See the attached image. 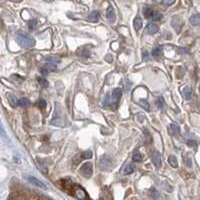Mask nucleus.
<instances>
[{"label":"nucleus","mask_w":200,"mask_h":200,"mask_svg":"<svg viewBox=\"0 0 200 200\" xmlns=\"http://www.w3.org/2000/svg\"><path fill=\"white\" fill-rule=\"evenodd\" d=\"M189 21L193 26H197V25H199L200 24V13L192 15L191 17H190Z\"/></svg>","instance_id":"obj_14"},{"label":"nucleus","mask_w":200,"mask_h":200,"mask_svg":"<svg viewBox=\"0 0 200 200\" xmlns=\"http://www.w3.org/2000/svg\"><path fill=\"white\" fill-rule=\"evenodd\" d=\"M81 157L84 158V159H90L91 157H92V152H91L90 150L88 151H85L81 154Z\"/></svg>","instance_id":"obj_28"},{"label":"nucleus","mask_w":200,"mask_h":200,"mask_svg":"<svg viewBox=\"0 0 200 200\" xmlns=\"http://www.w3.org/2000/svg\"><path fill=\"white\" fill-rule=\"evenodd\" d=\"M183 94H184V98L186 100H190L193 96V92L189 86H185L183 88Z\"/></svg>","instance_id":"obj_13"},{"label":"nucleus","mask_w":200,"mask_h":200,"mask_svg":"<svg viewBox=\"0 0 200 200\" xmlns=\"http://www.w3.org/2000/svg\"><path fill=\"white\" fill-rule=\"evenodd\" d=\"M162 53V47H160V46H158V47H156V48H154V49L152 50V52H151V54H152V56L154 57H158V56H160Z\"/></svg>","instance_id":"obj_20"},{"label":"nucleus","mask_w":200,"mask_h":200,"mask_svg":"<svg viewBox=\"0 0 200 200\" xmlns=\"http://www.w3.org/2000/svg\"><path fill=\"white\" fill-rule=\"evenodd\" d=\"M140 104H141V106L143 107L145 110H149V108H150V104H149V102L146 100H144V99L140 100Z\"/></svg>","instance_id":"obj_27"},{"label":"nucleus","mask_w":200,"mask_h":200,"mask_svg":"<svg viewBox=\"0 0 200 200\" xmlns=\"http://www.w3.org/2000/svg\"><path fill=\"white\" fill-rule=\"evenodd\" d=\"M44 61L46 63H50V64H57V63H60L61 59L57 56H48V57H45Z\"/></svg>","instance_id":"obj_12"},{"label":"nucleus","mask_w":200,"mask_h":200,"mask_svg":"<svg viewBox=\"0 0 200 200\" xmlns=\"http://www.w3.org/2000/svg\"><path fill=\"white\" fill-rule=\"evenodd\" d=\"M46 101H45L44 99H40L37 102V105H38V107L40 108V109H44L45 107H46Z\"/></svg>","instance_id":"obj_29"},{"label":"nucleus","mask_w":200,"mask_h":200,"mask_svg":"<svg viewBox=\"0 0 200 200\" xmlns=\"http://www.w3.org/2000/svg\"><path fill=\"white\" fill-rule=\"evenodd\" d=\"M6 96H7V99H8L9 104H10L12 107H15L16 105H17L18 103H19V101H18V99H17V97H16L15 94L9 92V93L6 94Z\"/></svg>","instance_id":"obj_8"},{"label":"nucleus","mask_w":200,"mask_h":200,"mask_svg":"<svg viewBox=\"0 0 200 200\" xmlns=\"http://www.w3.org/2000/svg\"><path fill=\"white\" fill-rule=\"evenodd\" d=\"M168 162H169V164L171 165L172 167H177V166H178V162H177L176 157H174V156H169Z\"/></svg>","instance_id":"obj_21"},{"label":"nucleus","mask_w":200,"mask_h":200,"mask_svg":"<svg viewBox=\"0 0 200 200\" xmlns=\"http://www.w3.org/2000/svg\"><path fill=\"white\" fill-rule=\"evenodd\" d=\"M38 83L40 84V86H42L43 88H46V87H48V85H49L47 80L45 79V78H43V77H39L38 78Z\"/></svg>","instance_id":"obj_22"},{"label":"nucleus","mask_w":200,"mask_h":200,"mask_svg":"<svg viewBox=\"0 0 200 200\" xmlns=\"http://www.w3.org/2000/svg\"><path fill=\"white\" fill-rule=\"evenodd\" d=\"M17 43L23 48H32L35 45V40L33 37H31L29 34L25 33V32H18L17 36Z\"/></svg>","instance_id":"obj_1"},{"label":"nucleus","mask_w":200,"mask_h":200,"mask_svg":"<svg viewBox=\"0 0 200 200\" xmlns=\"http://www.w3.org/2000/svg\"><path fill=\"white\" fill-rule=\"evenodd\" d=\"M133 24H134V29L136 31H138L142 27V20L139 17H136L134 19V21H133Z\"/></svg>","instance_id":"obj_18"},{"label":"nucleus","mask_w":200,"mask_h":200,"mask_svg":"<svg viewBox=\"0 0 200 200\" xmlns=\"http://www.w3.org/2000/svg\"><path fill=\"white\" fill-rule=\"evenodd\" d=\"M153 20H155V21H157V20H160L162 19V14L160 12H154V15L152 17Z\"/></svg>","instance_id":"obj_30"},{"label":"nucleus","mask_w":200,"mask_h":200,"mask_svg":"<svg viewBox=\"0 0 200 200\" xmlns=\"http://www.w3.org/2000/svg\"><path fill=\"white\" fill-rule=\"evenodd\" d=\"M18 104H19L21 107H26V106H28V104H29V100L27 99V98H21V99L19 100V103H18Z\"/></svg>","instance_id":"obj_26"},{"label":"nucleus","mask_w":200,"mask_h":200,"mask_svg":"<svg viewBox=\"0 0 200 200\" xmlns=\"http://www.w3.org/2000/svg\"><path fill=\"white\" fill-rule=\"evenodd\" d=\"M121 95H122V91H121L120 88H115L112 90L111 93V97L114 101H117L118 99H120Z\"/></svg>","instance_id":"obj_11"},{"label":"nucleus","mask_w":200,"mask_h":200,"mask_svg":"<svg viewBox=\"0 0 200 200\" xmlns=\"http://www.w3.org/2000/svg\"><path fill=\"white\" fill-rule=\"evenodd\" d=\"M174 1L173 0H171V1H162V4H164V5H171V4H173Z\"/></svg>","instance_id":"obj_31"},{"label":"nucleus","mask_w":200,"mask_h":200,"mask_svg":"<svg viewBox=\"0 0 200 200\" xmlns=\"http://www.w3.org/2000/svg\"><path fill=\"white\" fill-rule=\"evenodd\" d=\"M151 159H152V162L154 164V166L156 167L157 169H159L161 167V156H160V153L158 151H154L152 156H151Z\"/></svg>","instance_id":"obj_4"},{"label":"nucleus","mask_w":200,"mask_h":200,"mask_svg":"<svg viewBox=\"0 0 200 200\" xmlns=\"http://www.w3.org/2000/svg\"><path fill=\"white\" fill-rule=\"evenodd\" d=\"M74 194H75V196L80 200H83V199L87 198L86 192H85V190L83 189V188L80 187V186H77V185L74 186Z\"/></svg>","instance_id":"obj_5"},{"label":"nucleus","mask_w":200,"mask_h":200,"mask_svg":"<svg viewBox=\"0 0 200 200\" xmlns=\"http://www.w3.org/2000/svg\"><path fill=\"white\" fill-rule=\"evenodd\" d=\"M133 172H134V167H133V165H131V164L126 165L125 169H124V173L131 174V173H133Z\"/></svg>","instance_id":"obj_25"},{"label":"nucleus","mask_w":200,"mask_h":200,"mask_svg":"<svg viewBox=\"0 0 200 200\" xmlns=\"http://www.w3.org/2000/svg\"><path fill=\"white\" fill-rule=\"evenodd\" d=\"M99 17H100V14L98 11H92V12L88 15L87 20L90 22H97L98 20H99Z\"/></svg>","instance_id":"obj_10"},{"label":"nucleus","mask_w":200,"mask_h":200,"mask_svg":"<svg viewBox=\"0 0 200 200\" xmlns=\"http://www.w3.org/2000/svg\"><path fill=\"white\" fill-rule=\"evenodd\" d=\"M57 69V65L56 64H50L48 63L46 64L45 66H43V67L40 68V72L42 73L43 75H47L49 72H51V71H54Z\"/></svg>","instance_id":"obj_7"},{"label":"nucleus","mask_w":200,"mask_h":200,"mask_svg":"<svg viewBox=\"0 0 200 200\" xmlns=\"http://www.w3.org/2000/svg\"><path fill=\"white\" fill-rule=\"evenodd\" d=\"M26 179L31 183V184L37 186V187L41 188V189H47V186L45 185L44 183L42 182V181H40L39 179L35 178V177H33V176H26Z\"/></svg>","instance_id":"obj_3"},{"label":"nucleus","mask_w":200,"mask_h":200,"mask_svg":"<svg viewBox=\"0 0 200 200\" xmlns=\"http://www.w3.org/2000/svg\"><path fill=\"white\" fill-rule=\"evenodd\" d=\"M169 130L171 132V134L173 135H178L180 133V127H179L178 124H175V123H172L169 126Z\"/></svg>","instance_id":"obj_15"},{"label":"nucleus","mask_w":200,"mask_h":200,"mask_svg":"<svg viewBox=\"0 0 200 200\" xmlns=\"http://www.w3.org/2000/svg\"><path fill=\"white\" fill-rule=\"evenodd\" d=\"M106 17H107V20L109 23H114L115 22V19H116V14H115V10H114V8L112 7V6H109V7L107 8V12H106Z\"/></svg>","instance_id":"obj_6"},{"label":"nucleus","mask_w":200,"mask_h":200,"mask_svg":"<svg viewBox=\"0 0 200 200\" xmlns=\"http://www.w3.org/2000/svg\"><path fill=\"white\" fill-rule=\"evenodd\" d=\"M80 172H81L82 175H83L84 177H86V178L91 177V175H92V173H93L92 164H91L90 162L84 163V164L80 167Z\"/></svg>","instance_id":"obj_2"},{"label":"nucleus","mask_w":200,"mask_h":200,"mask_svg":"<svg viewBox=\"0 0 200 200\" xmlns=\"http://www.w3.org/2000/svg\"><path fill=\"white\" fill-rule=\"evenodd\" d=\"M76 53L81 57H89L91 54V52H90V50L87 48V46H84V47L79 48V49L77 50Z\"/></svg>","instance_id":"obj_9"},{"label":"nucleus","mask_w":200,"mask_h":200,"mask_svg":"<svg viewBox=\"0 0 200 200\" xmlns=\"http://www.w3.org/2000/svg\"><path fill=\"white\" fill-rule=\"evenodd\" d=\"M36 26H37V20L32 19V20H30V21L28 22V28H29V30H34V29L36 28Z\"/></svg>","instance_id":"obj_24"},{"label":"nucleus","mask_w":200,"mask_h":200,"mask_svg":"<svg viewBox=\"0 0 200 200\" xmlns=\"http://www.w3.org/2000/svg\"><path fill=\"white\" fill-rule=\"evenodd\" d=\"M132 160L133 161H135V162H140V161H142V155L140 154L139 152H134V154L132 155Z\"/></svg>","instance_id":"obj_23"},{"label":"nucleus","mask_w":200,"mask_h":200,"mask_svg":"<svg viewBox=\"0 0 200 200\" xmlns=\"http://www.w3.org/2000/svg\"><path fill=\"white\" fill-rule=\"evenodd\" d=\"M143 15L145 16V18H152L154 15V11L152 10V8L150 7H144L143 8Z\"/></svg>","instance_id":"obj_17"},{"label":"nucleus","mask_w":200,"mask_h":200,"mask_svg":"<svg viewBox=\"0 0 200 200\" xmlns=\"http://www.w3.org/2000/svg\"><path fill=\"white\" fill-rule=\"evenodd\" d=\"M158 30H159L158 26L154 23H150L148 26H147V31H148L149 34H155V33H157Z\"/></svg>","instance_id":"obj_16"},{"label":"nucleus","mask_w":200,"mask_h":200,"mask_svg":"<svg viewBox=\"0 0 200 200\" xmlns=\"http://www.w3.org/2000/svg\"><path fill=\"white\" fill-rule=\"evenodd\" d=\"M164 105H165L164 98H163L162 96H159V97L156 99V106L159 108V109H162V108L164 107Z\"/></svg>","instance_id":"obj_19"}]
</instances>
